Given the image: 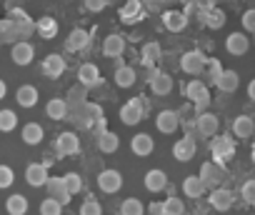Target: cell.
Wrapping results in <instances>:
<instances>
[{
	"instance_id": "obj_17",
	"label": "cell",
	"mask_w": 255,
	"mask_h": 215,
	"mask_svg": "<svg viewBox=\"0 0 255 215\" xmlns=\"http://www.w3.org/2000/svg\"><path fill=\"white\" fill-rule=\"evenodd\" d=\"M88 43H90V33H88L85 28H75V30L68 35L65 48H68L70 53H78V50H85V48H88Z\"/></svg>"
},
{
	"instance_id": "obj_14",
	"label": "cell",
	"mask_w": 255,
	"mask_h": 215,
	"mask_svg": "<svg viewBox=\"0 0 255 215\" xmlns=\"http://www.w3.org/2000/svg\"><path fill=\"white\" fill-rule=\"evenodd\" d=\"M78 80H80V85H85V88H93V85H98V83L103 80V75H100V68H98L95 63H83V65L78 68Z\"/></svg>"
},
{
	"instance_id": "obj_55",
	"label": "cell",
	"mask_w": 255,
	"mask_h": 215,
	"mask_svg": "<svg viewBox=\"0 0 255 215\" xmlns=\"http://www.w3.org/2000/svg\"><path fill=\"white\" fill-rule=\"evenodd\" d=\"M5 93H8V88H5V83H3V80H0V100L5 98Z\"/></svg>"
},
{
	"instance_id": "obj_56",
	"label": "cell",
	"mask_w": 255,
	"mask_h": 215,
	"mask_svg": "<svg viewBox=\"0 0 255 215\" xmlns=\"http://www.w3.org/2000/svg\"><path fill=\"white\" fill-rule=\"evenodd\" d=\"M180 3H183V5L188 8V5H193V3H198V0H180Z\"/></svg>"
},
{
	"instance_id": "obj_34",
	"label": "cell",
	"mask_w": 255,
	"mask_h": 215,
	"mask_svg": "<svg viewBox=\"0 0 255 215\" xmlns=\"http://www.w3.org/2000/svg\"><path fill=\"white\" fill-rule=\"evenodd\" d=\"M223 70H225V68H223V63H220L218 58H208L205 65H203V73L208 75V83H210V85L218 83V78L223 75Z\"/></svg>"
},
{
	"instance_id": "obj_39",
	"label": "cell",
	"mask_w": 255,
	"mask_h": 215,
	"mask_svg": "<svg viewBox=\"0 0 255 215\" xmlns=\"http://www.w3.org/2000/svg\"><path fill=\"white\" fill-rule=\"evenodd\" d=\"M120 215H145V205L138 198H125L120 205Z\"/></svg>"
},
{
	"instance_id": "obj_10",
	"label": "cell",
	"mask_w": 255,
	"mask_h": 215,
	"mask_svg": "<svg viewBox=\"0 0 255 215\" xmlns=\"http://www.w3.org/2000/svg\"><path fill=\"white\" fill-rule=\"evenodd\" d=\"M195 153H198V145H195V140H193L190 135L180 138V140L173 145V158H175L178 163H188V160H193Z\"/></svg>"
},
{
	"instance_id": "obj_22",
	"label": "cell",
	"mask_w": 255,
	"mask_h": 215,
	"mask_svg": "<svg viewBox=\"0 0 255 215\" xmlns=\"http://www.w3.org/2000/svg\"><path fill=\"white\" fill-rule=\"evenodd\" d=\"M48 190H50V198H55V200L63 203V205H68L70 198H73V193L65 188V180H63V178H50V180H48Z\"/></svg>"
},
{
	"instance_id": "obj_37",
	"label": "cell",
	"mask_w": 255,
	"mask_h": 215,
	"mask_svg": "<svg viewBox=\"0 0 255 215\" xmlns=\"http://www.w3.org/2000/svg\"><path fill=\"white\" fill-rule=\"evenodd\" d=\"M225 13L220 10V8H210L208 13H205V18H203V23L208 25V28H213V30H220V28H225Z\"/></svg>"
},
{
	"instance_id": "obj_19",
	"label": "cell",
	"mask_w": 255,
	"mask_h": 215,
	"mask_svg": "<svg viewBox=\"0 0 255 215\" xmlns=\"http://www.w3.org/2000/svg\"><path fill=\"white\" fill-rule=\"evenodd\" d=\"M225 48H228V53H230V55H245V53H248V48H250L248 35H245V33H230V35H228V40H225Z\"/></svg>"
},
{
	"instance_id": "obj_36",
	"label": "cell",
	"mask_w": 255,
	"mask_h": 215,
	"mask_svg": "<svg viewBox=\"0 0 255 215\" xmlns=\"http://www.w3.org/2000/svg\"><path fill=\"white\" fill-rule=\"evenodd\" d=\"M140 8H143L140 0H125V5L120 8V18H123L125 23H133V20L140 15Z\"/></svg>"
},
{
	"instance_id": "obj_23",
	"label": "cell",
	"mask_w": 255,
	"mask_h": 215,
	"mask_svg": "<svg viewBox=\"0 0 255 215\" xmlns=\"http://www.w3.org/2000/svg\"><path fill=\"white\" fill-rule=\"evenodd\" d=\"M138 80V70L133 65H120L115 68V85L118 88H133Z\"/></svg>"
},
{
	"instance_id": "obj_20",
	"label": "cell",
	"mask_w": 255,
	"mask_h": 215,
	"mask_svg": "<svg viewBox=\"0 0 255 215\" xmlns=\"http://www.w3.org/2000/svg\"><path fill=\"white\" fill-rule=\"evenodd\" d=\"M153 138L148 135V133H138V135H133V140H130V150L138 155V158H145V155H150L153 153Z\"/></svg>"
},
{
	"instance_id": "obj_50",
	"label": "cell",
	"mask_w": 255,
	"mask_h": 215,
	"mask_svg": "<svg viewBox=\"0 0 255 215\" xmlns=\"http://www.w3.org/2000/svg\"><path fill=\"white\" fill-rule=\"evenodd\" d=\"M243 28H245L248 33H255V8H248V10L243 13Z\"/></svg>"
},
{
	"instance_id": "obj_42",
	"label": "cell",
	"mask_w": 255,
	"mask_h": 215,
	"mask_svg": "<svg viewBox=\"0 0 255 215\" xmlns=\"http://www.w3.org/2000/svg\"><path fill=\"white\" fill-rule=\"evenodd\" d=\"M140 58H143V63H158V58H160V45H158V43H145L143 50H140Z\"/></svg>"
},
{
	"instance_id": "obj_13",
	"label": "cell",
	"mask_w": 255,
	"mask_h": 215,
	"mask_svg": "<svg viewBox=\"0 0 255 215\" xmlns=\"http://www.w3.org/2000/svg\"><path fill=\"white\" fill-rule=\"evenodd\" d=\"M55 150L58 155H75L80 153V140L75 133H60L58 140H55Z\"/></svg>"
},
{
	"instance_id": "obj_32",
	"label": "cell",
	"mask_w": 255,
	"mask_h": 215,
	"mask_svg": "<svg viewBox=\"0 0 255 215\" xmlns=\"http://www.w3.org/2000/svg\"><path fill=\"white\" fill-rule=\"evenodd\" d=\"M98 148H100V153H115L120 148V138L110 130H103L98 135Z\"/></svg>"
},
{
	"instance_id": "obj_29",
	"label": "cell",
	"mask_w": 255,
	"mask_h": 215,
	"mask_svg": "<svg viewBox=\"0 0 255 215\" xmlns=\"http://www.w3.org/2000/svg\"><path fill=\"white\" fill-rule=\"evenodd\" d=\"M68 100H63V98H53V100H48V105H45V113H48V118L50 120H63L65 115H68Z\"/></svg>"
},
{
	"instance_id": "obj_45",
	"label": "cell",
	"mask_w": 255,
	"mask_h": 215,
	"mask_svg": "<svg viewBox=\"0 0 255 215\" xmlns=\"http://www.w3.org/2000/svg\"><path fill=\"white\" fill-rule=\"evenodd\" d=\"M13 180H15L13 168H8V165H0V190L10 188V185H13Z\"/></svg>"
},
{
	"instance_id": "obj_4",
	"label": "cell",
	"mask_w": 255,
	"mask_h": 215,
	"mask_svg": "<svg viewBox=\"0 0 255 215\" xmlns=\"http://www.w3.org/2000/svg\"><path fill=\"white\" fill-rule=\"evenodd\" d=\"M200 180L205 183V188H220V183L225 180V170L220 163H203L200 165Z\"/></svg>"
},
{
	"instance_id": "obj_31",
	"label": "cell",
	"mask_w": 255,
	"mask_h": 215,
	"mask_svg": "<svg viewBox=\"0 0 255 215\" xmlns=\"http://www.w3.org/2000/svg\"><path fill=\"white\" fill-rule=\"evenodd\" d=\"M150 90H153L155 95H168V93L173 90V78H170L168 73H158V75L150 80Z\"/></svg>"
},
{
	"instance_id": "obj_54",
	"label": "cell",
	"mask_w": 255,
	"mask_h": 215,
	"mask_svg": "<svg viewBox=\"0 0 255 215\" xmlns=\"http://www.w3.org/2000/svg\"><path fill=\"white\" fill-rule=\"evenodd\" d=\"M248 98H250V100H255V78L248 83Z\"/></svg>"
},
{
	"instance_id": "obj_5",
	"label": "cell",
	"mask_w": 255,
	"mask_h": 215,
	"mask_svg": "<svg viewBox=\"0 0 255 215\" xmlns=\"http://www.w3.org/2000/svg\"><path fill=\"white\" fill-rule=\"evenodd\" d=\"M95 120H103V110H100V105H98V103H85L83 108H78L75 123H78L80 128H90Z\"/></svg>"
},
{
	"instance_id": "obj_46",
	"label": "cell",
	"mask_w": 255,
	"mask_h": 215,
	"mask_svg": "<svg viewBox=\"0 0 255 215\" xmlns=\"http://www.w3.org/2000/svg\"><path fill=\"white\" fill-rule=\"evenodd\" d=\"M163 205H165V213L168 215H183V210H185L183 200H178V198H168Z\"/></svg>"
},
{
	"instance_id": "obj_3",
	"label": "cell",
	"mask_w": 255,
	"mask_h": 215,
	"mask_svg": "<svg viewBox=\"0 0 255 215\" xmlns=\"http://www.w3.org/2000/svg\"><path fill=\"white\" fill-rule=\"evenodd\" d=\"M210 153H213V158H215V163H225V160H230L233 155H235V145H233V140L228 138V135H218V138H213V143H210Z\"/></svg>"
},
{
	"instance_id": "obj_9",
	"label": "cell",
	"mask_w": 255,
	"mask_h": 215,
	"mask_svg": "<svg viewBox=\"0 0 255 215\" xmlns=\"http://www.w3.org/2000/svg\"><path fill=\"white\" fill-rule=\"evenodd\" d=\"M218 128H220V120H218V115H213V113H200L198 120H195V130H198V135H203V138H215V135H218Z\"/></svg>"
},
{
	"instance_id": "obj_52",
	"label": "cell",
	"mask_w": 255,
	"mask_h": 215,
	"mask_svg": "<svg viewBox=\"0 0 255 215\" xmlns=\"http://www.w3.org/2000/svg\"><path fill=\"white\" fill-rule=\"evenodd\" d=\"M148 208H150V213H153V215H168L163 203H153V205H148Z\"/></svg>"
},
{
	"instance_id": "obj_44",
	"label": "cell",
	"mask_w": 255,
	"mask_h": 215,
	"mask_svg": "<svg viewBox=\"0 0 255 215\" xmlns=\"http://www.w3.org/2000/svg\"><path fill=\"white\" fill-rule=\"evenodd\" d=\"M63 180H65V188H68L73 195L83 190V178H80L78 173H68V175H63Z\"/></svg>"
},
{
	"instance_id": "obj_16",
	"label": "cell",
	"mask_w": 255,
	"mask_h": 215,
	"mask_svg": "<svg viewBox=\"0 0 255 215\" xmlns=\"http://www.w3.org/2000/svg\"><path fill=\"white\" fill-rule=\"evenodd\" d=\"M163 25L170 30V33H183L188 28V15L183 10H168L163 15Z\"/></svg>"
},
{
	"instance_id": "obj_15",
	"label": "cell",
	"mask_w": 255,
	"mask_h": 215,
	"mask_svg": "<svg viewBox=\"0 0 255 215\" xmlns=\"http://www.w3.org/2000/svg\"><path fill=\"white\" fill-rule=\"evenodd\" d=\"M233 200H235V195H233V190H228V188H215V190L210 193V205H213L218 213L230 210V208H233Z\"/></svg>"
},
{
	"instance_id": "obj_21",
	"label": "cell",
	"mask_w": 255,
	"mask_h": 215,
	"mask_svg": "<svg viewBox=\"0 0 255 215\" xmlns=\"http://www.w3.org/2000/svg\"><path fill=\"white\" fill-rule=\"evenodd\" d=\"M145 188H148L150 193H163V190L168 188V175H165L163 170H158V168L148 170V173H145Z\"/></svg>"
},
{
	"instance_id": "obj_53",
	"label": "cell",
	"mask_w": 255,
	"mask_h": 215,
	"mask_svg": "<svg viewBox=\"0 0 255 215\" xmlns=\"http://www.w3.org/2000/svg\"><path fill=\"white\" fill-rule=\"evenodd\" d=\"M143 5H148V10H158L160 8V0H145Z\"/></svg>"
},
{
	"instance_id": "obj_48",
	"label": "cell",
	"mask_w": 255,
	"mask_h": 215,
	"mask_svg": "<svg viewBox=\"0 0 255 215\" xmlns=\"http://www.w3.org/2000/svg\"><path fill=\"white\" fill-rule=\"evenodd\" d=\"M158 75V68H155V63H143L140 65V73H138V78H143L148 85H150V80Z\"/></svg>"
},
{
	"instance_id": "obj_24",
	"label": "cell",
	"mask_w": 255,
	"mask_h": 215,
	"mask_svg": "<svg viewBox=\"0 0 255 215\" xmlns=\"http://www.w3.org/2000/svg\"><path fill=\"white\" fill-rule=\"evenodd\" d=\"M255 133V123L250 115H238L233 120V135H238V140H245Z\"/></svg>"
},
{
	"instance_id": "obj_57",
	"label": "cell",
	"mask_w": 255,
	"mask_h": 215,
	"mask_svg": "<svg viewBox=\"0 0 255 215\" xmlns=\"http://www.w3.org/2000/svg\"><path fill=\"white\" fill-rule=\"evenodd\" d=\"M250 158H253V163H255V148H253V153H250Z\"/></svg>"
},
{
	"instance_id": "obj_51",
	"label": "cell",
	"mask_w": 255,
	"mask_h": 215,
	"mask_svg": "<svg viewBox=\"0 0 255 215\" xmlns=\"http://www.w3.org/2000/svg\"><path fill=\"white\" fill-rule=\"evenodd\" d=\"M110 5V0H85V8L90 10V13H100V10H105Z\"/></svg>"
},
{
	"instance_id": "obj_2",
	"label": "cell",
	"mask_w": 255,
	"mask_h": 215,
	"mask_svg": "<svg viewBox=\"0 0 255 215\" xmlns=\"http://www.w3.org/2000/svg\"><path fill=\"white\" fill-rule=\"evenodd\" d=\"M145 115V103L140 98H133V100H128L123 108H120V123L125 125H138Z\"/></svg>"
},
{
	"instance_id": "obj_38",
	"label": "cell",
	"mask_w": 255,
	"mask_h": 215,
	"mask_svg": "<svg viewBox=\"0 0 255 215\" xmlns=\"http://www.w3.org/2000/svg\"><path fill=\"white\" fill-rule=\"evenodd\" d=\"M178 118H180V125H185L188 130L195 128V120H198V108L195 105H183L178 108Z\"/></svg>"
},
{
	"instance_id": "obj_33",
	"label": "cell",
	"mask_w": 255,
	"mask_h": 215,
	"mask_svg": "<svg viewBox=\"0 0 255 215\" xmlns=\"http://www.w3.org/2000/svg\"><path fill=\"white\" fill-rule=\"evenodd\" d=\"M183 193H185L188 198H200V195L205 193V183L200 180V175L185 178V180H183Z\"/></svg>"
},
{
	"instance_id": "obj_49",
	"label": "cell",
	"mask_w": 255,
	"mask_h": 215,
	"mask_svg": "<svg viewBox=\"0 0 255 215\" xmlns=\"http://www.w3.org/2000/svg\"><path fill=\"white\" fill-rule=\"evenodd\" d=\"M240 195H243V200L245 203H255V180H245V185H243V190H240Z\"/></svg>"
},
{
	"instance_id": "obj_12",
	"label": "cell",
	"mask_w": 255,
	"mask_h": 215,
	"mask_svg": "<svg viewBox=\"0 0 255 215\" xmlns=\"http://www.w3.org/2000/svg\"><path fill=\"white\" fill-rule=\"evenodd\" d=\"M10 58H13L15 65H30L33 58H35V48L30 43H25V40H18L13 45V50H10Z\"/></svg>"
},
{
	"instance_id": "obj_1",
	"label": "cell",
	"mask_w": 255,
	"mask_h": 215,
	"mask_svg": "<svg viewBox=\"0 0 255 215\" xmlns=\"http://www.w3.org/2000/svg\"><path fill=\"white\" fill-rule=\"evenodd\" d=\"M185 98L193 100V105L198 108V110H205V108L210 105V90L203 80H190L185 85Z\"/></svg>"
},
{
	"instance_id": "obj_35",
	"label": "cell",
	"mask_w": 255,
	"mask_h": 215,
	"mask_svg": "<svg viewBox=\"0 0 255 215\" xmlns=\"http://www.w3.org/2000/svg\"><path fill=\"white\" fill-rule=\"evenodd\" d=\"M5 210L10 215H25L28 213V198L25 195H10L5 200Z\"/></svg>"
},
{
	"instance_id": "obj_8",
	"label": "cell",
	"mask_w": 255,
	"mask_h": 215,
	"mask_svg": "<svg viewBox=\"0 0 255 215\" xmlns=\"http://www.w3.org/2000/svg\"><path fill=\"white\" fill-rule=\"evenodd\" d=\"M155 128L160 130V133H165V135H170V133H175L178 128H180V118H178V110H160L158 115H155Z\"/></svg>"
},
{
	"instance_id": "obj_43",
	"label": "cell",
	"mask_w": 255,
	"mask_h": 215,
	"mask_svg": "<svg viewBox=\"0 0 255 215\" xmlns=\"http://www.w3.org/2000/svg\"><path fill=\"white\" fill-rule=\"evenodd\" d=\"M63 213V203H58L55 198H45L40 203V215H60Z\"/></svg>"
},
{
	"instance_id": "obj_11",
	"label": "cell",
	"mask_w": 255,
	"mask_h": 215,
	"mask_svg": "<svg viewBox=\"0 0 255 215\" xmlns=\"http://www.w3.org/2000/svg\"><path fill=\"white\" fill-rule=\"evenodd\" d=\"M25 180H28V185H33V188L48 185V180H50L48 165H45V163H30V165L25 168Z\"/></svg>"
},
{
	"instance_id": "obj_47",
	"label": "cell",
	"mask_w": 255,
	"mask_h": 215,
	"mask_svg": "<svg viewBox=\"0 0 255 215\" xmlns=\"http://www.w3.org/2000/svg\"><path fill=\"white\" fill-rule=\"evenodd\" d=\"M80 215H103V205L98 200H85L80 205Z\"/></svg>"
},
{
	"instance_id": "obj_28",
	"label": "cell",
	"mask_w": 255,
	"mask_h": 215,
	"mask_svg": "<svg viewBox=\"0 0 255 215\" xmlns=\"http://www.w3.org/2000/svg\"><path fill=\"white\" fill-rule=\"evenodd\" d=\"M20 135H23V143H25V145H40V143H43V138H45V133H43V125H40V123H25Z\"/></svg>"
},
{
	"instance_id": "obj_27",
	"label": "cell",
	"mask_w": 255,
	"mask_h": 215,
	"mask_svg": "<svg viewBox=\"0 0 255 215\" xmlns=\"http://www.w3.org/2000/svg\"><path fill=\"white\" fill-rule=\"evenodd\" d=\"M38 88L35 85H20L18 88V93H15V100H18V105L20 108H33V105H38Z\"/></svg>"
},
{
	"instance_id": "obj_41",
	"label": "cell",
	"mask_w": 255,
	"mask_h": 215,
	"mask_svg": "<svg viewBox=\"0 0 255 215\" xmlns=\"http://www.w3.org/2000/svg\"><path fill=\"white\" fill-rule=\"evenodd\" d=\"M85 98H88V88H85V85L73 88V90H70V95H68V105H70V108H83V105L88 103Z\"/></svg>"
},
{
	"instance_id": "obj_25",
	"label": "cell",
	"mask_w": 255,
	"mask_h": 215,
	"mask_svg": "<svg viewBox=\"0 0 255 215\" xmlns=\"http://www.w3.org/2000/svg\"><path fill=\"white\" fill-rule=\"evenodd\" d=\"M35 30H38V35H40L43 40H53V38L58 35V20L50 18V15H43V18H38Z\"/></svg>"
},
{
	"instance_id": "obj_26",
	"label": "cell",
	"mask_w": 255,
	"mask_h": 215,
	"mask_svg": "<svg viewBox=\"0 0 255 215\" xmlns=\"http://www.w3.org/2000/svg\"><path fill=\"white\" fill-rule=\"evenodd\" d=\"M125 53V38H120V35H108L105 40H103V55L105 58H118V55H123Z\"/></svg>"
},
{
	"instance_id": "obj_6",
	"label": "cell",
	"mask_w": 255,
	"mask_h": 215,
	"mask_svg": "<svg viewBox=\"0 0 255 215\" xmlns=\"http://www.w3.org/2000/svg\"><path fill=\"white\" fill-rule=\"evenodd\" d=\"M205 60H208V58H205L200 50H188V53L180 55V68H183L188 75H200Z\"/></svg>"
},
{
	"instance_id": "obj_18",
	"label": "cell",
	"mask_w": 255,
	"mask_h": 215,
	"mask_svg": "<svg viewBox=\"0 0 255 215\" xmlns=\"http://www.w3.org/2000/svg\"><path fill=\"white\" fill-rule=\"evenodd\" d=\"M65 73V58L63 55H48L45 60H43V75L45 78H60Z\"/></svg>"
},
{
	"instance_id": "obj_7",
	"label": "cell",
	"mask_w": 255,
	"mask_h": 215,
	"mask_svg": "<svg viewBox=\"0 0 255 215\" xmlns=\"http://www.w3.org/2000/svg\"><path fill=\"white\" fill-rule=\"evenodd\" d=\"M98 188L103 190V193H108V195H113V193H118V190H123V175L118 173V170H103L100 175H98Z\"/></svg>"
},
{
	"instance_id": "obj_40",
	"label": "cell",
	"mask_w": 255,
	"mask_h": 215,
	"mask_svg": "<svg viewBox=\"0 0 255 215\" xmlns=\"http://www.w3.org/2000/svg\"><path fill=\"white\" fill-rule=\"evenodd\" d=\"M15 128H18V115L13 110H8V108H3V110H0V130L10 133Z\"/></svg>"
},
{
	"instance_id": "obj_30",
	"label": "cell",
	"mask_w": 255,
	"mask_h": 215,
	"mask_svg": "<svg viewBox=\"0 0 255 215\" xmlns=\"http://www.w3.org/2000/svg\"><path fill=\"white\" fill-rule=\"evenodd\" d=\"M238 85H240V75H238L235 70H223V75H220L218 83H215V88L223 90V93H235Z\"/></svg>"
}]
</instances>
